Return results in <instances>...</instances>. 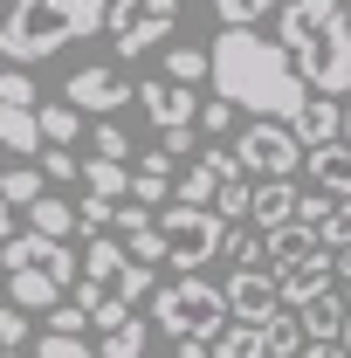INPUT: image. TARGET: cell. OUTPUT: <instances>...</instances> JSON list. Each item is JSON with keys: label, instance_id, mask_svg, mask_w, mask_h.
Masks as SVG:
<instances>
[{"label": "cell", "instance_id": "12", "mask_svg": "<svg viewBox=\"0 0 351 358\" xmlns=\"http://www.w3.org/2000/svg\"><path fill=\"white\" fill-rule=\"evenodd\" d=\"M282 221H296V179L289 173H268L248 186V227H282Z\"/></svg>", "mask_w": 351, "mask_h": 358}, {"label": "cell", "instance_id": "16", "mask_svg": "<svg viewBox=\"0 0 351 358\" xmlns=\"http://www.w3.org/2000/svg\"><path fill=\"white\" fill-rule=\"evenodd\" d=\"M282 124L303 138V145H324V138H338L345 110H338V96H324V90H317V96H303V103H296V110H289Z\"/></svg>", "mask_w": 351, "mask_h": 358}, {"label": "cell", "instance_id": "23", "mask_svg": "<svg viewBox=\"0 0 351 358\" xmlns=\"http://www.w3.org/2000/svg\"><path fill=\"white\" fill-rule=\"evenodd\" d=\"M214 186H220V173L207 166V159H193V173H179V179H173V200H193V207H214Z\"/></svg>", "mask_w": 351, "mask_h": 358}, {"label": "cell", "instance_id": "30", "mask_svg": "<svg viewBox=\"0 0 351 358\" xmlns=\"http://www.w3.org/2000/svg\"><path fill=\"white\" fill-rule=\"evenodd\" d=\"M28 345H35L42 358H76V352H83V331H62V324H48L42 338H28Z\"/></svg>", "mask_w": 351, "mask_h": 358}, {"label": "cell", "instance_id": "26", "mask_svg": "<svg viewBox=\"0 0 351 358\" xmlns=\"http://www.w3.org/2000/svg\"><path fill=\"white\" fill-rule=\"evenodd\" d=\"M131 200H145V207H166V200H173V173H159V166H138V173H131Z\"/></svg>", "mask_w": 351, "mask_h": 358}, {"label": "cell", "instance_id": "43", "mask_svg": "<svg viewBox=\"0 0 351 358\" xmlns=\"http://www.w3.org/2000/svg\"><path fill=\"white\" fill-rule=\"evenodd\" d=\"M0 7H7V0H0Z\"/></svg>", "mask_w": 351, "mask_h": 358}, {"label": "cell", "instance_id": "20", "mask_svg": "<svg viewBox=\"0 0 351 358\" xmlns=\"http://www.w3.org/2000/svg\"><path fill=\"white\" fill-rule=\"evenodd\" d=\"M35 117H42V145H76V131H83V110H76L69 96L35 103Z\"/></svg>", "mask_w": 351, "mask_h": 358}, {"label": "cell", "instance_id": "28", "mask_svg": "<svg viewBox=\"0 0 351 358\" xmlns=\"http://www.w3.org/2000/svg\"><path fill=\"white\" fill-rule=\"evenodd\" d=\"M166 76L173 83H207V48H173L166 55Z\"/></svg>", "mask_w": 351, "mask_h": 358}, {"label": "cell", "instance_id": "37", "mask_svg": "<svg viewBox=\"0 0 351 358\" xmlns=\"http://www.w3.org/2000/svg\"><path fill=\"white\" fill-rule=\"evenodd\" d=\"M35 166H42L48 179H76V152H69V145H48V152L35 159Z\"/></svg>", "mask_w": 351, "mask_h": 358}, {"label": "cell", "instance_id": "22", "mask_svg": "<svg viewBox=\"0 0 351 358\" xmlns=\"http://www.w3.org/2000/svg\"><path fill=\"white\" fill-rule=\"evenodd\" d=\"M0 193H7L14 207H28L35 193H48V173H42V166H28V159H21V166H7V173H0Z\"/></svg>", "mask_w": 351, "mask_h": 358}, {"label": "cell", "instance_id": "34", "mask_svg": "<svg viewBox=\"0 0 351 358\" xmlns=\"http://www.w3.org/2000/svg\"><path fill=\"white\" fill-rule=\"evenodd\" d=\"M89 152H96V159H124V152H131V138H124L117 124H110V117H103V124L89 131Z\"/></svg>", "mask_w": 351, "mask_h": 358}, {"label": "cell", "instance_id": "31", "mask_svg": "<svg viewBox=\"0 0 351 358\" xmlns=\"http://www.w3.org/2000/svg\"><path fill=\"white\" fill-rule=\"evenodd\" d=\"M21 345H28V310L0 296V352H21Z\"/></svg>", "mask_w": 351, "mask_h": 358}, {"label": "cell", "instance_id": "24", "mask_svg": "<svg viewBox=\"0 0 351 358\" xmlns=\"http://www.w3.org/2000/svg\"><path fill=\"white\" fill-rule=\"evenodd\" d=\"M214 214L220 221H248V173H227L214 186Z\"/></svg>", "mask_w": 351, "mask_h": 358}, {"label": "cell", "instance_id": "15", "mask_svg": "<svg viewBox=\"0 0 351 358\" xmlns=\"http://www.w3.org/2000/svg\"><path fill=\"white\" fill-rule=\"evenodd\" d=\"M7 303H21V310H28V317H42L48 303H62V282H55L48 268L21 262V268H7Z\"/></svg>", "mask_w": 351, "mask_h": 358}, {"label": "cell", "instance_id": "41", "mask_svg": "<svg viewBox=\"0 0 351 358\" xmlns=\"http://www.w3.org/2000/svg\"><path fill=\"white\" fill-rule=\"evenodd\" d=\"M338 138H345V145H351V110H345V124H338Z\"/></svg>", "mask_w": 351, "mask_h": 358}, {"label": "cell", "instance_id": "33", "mask_svg": "<svg viewBox=\"0 0 351 358\" xmlns=\"http://www.w3.org/2000/svg\"><path fill=\"white\" fill-rule=\"evenodd\" d=\"M282 0H214L220 21H262V14H275Z\"/></svg>", "mask_w": 351, "mask_h": 358}, {"label": "cell", "instance_id": "4", "mask_svg": "<svg viewBox=\"0 0 351 358\" xmlns=\"http://www.w3.org/2000/svg\"><path fill=\"white\" fill-rule=\"evenodd\" d=\"M152 324L173 338L179 352H207L214 345V331L227 324V296H220L214 282H200L193 268L179 275V282H166V289H152Z\"/></svg>", "mask_w": 351, "mask_h": 358}, {"label": "cell", "instance_id": "10", "mask_svg": "<svg viewBox=\"0 0 351 358\" xmlns=\"http://www.w3.org/2000/svg\"><path fill=\"white\" fill-rule=\"evenodd\" d=\"M296 324H303V352H338V324H345V289H331V282H317L303 303H296Z\"/></svg>", "mask_w": 351, "mask_h": 358}, {"label": "cell", "instance_id": "6", "mask_svg": "<svg viewBox=\"0 0 351 358\" xmlns=\"http://www.w3.org/2000/svg\"><path fill=\"white\" fill-rule=\"evenodd\" d=\"M103 28H110L117 55H145V48H159L179 28V0H110Z\"/></svg>", "mask_w": 351, "mask_h": 358}, {"label": "cell", "instance_id": "27", "mask_svg": "<svg viewBox=\"0 0 351 358\" xmlns=\"http://www.w3.org/2000/svg\"><path fill=\"white\" fill-rule=\"evenodd\" d=\"M110 289H117L124 303H138V296H152V262H131V255H124V268L110 275Z\"/></svg>", "mask_w": 351, "mask_h": 358}, {"label": "cell", "instance_id": "1", "mask_svg": "<svg viewBox=\"0 0 351 358\" xmlns=\"http://www.w3.org/2000/svg\"><path fill=\"white\" fill-rule=\"evenodd\" d=\"M207 76H214V90L234 110H248V117H289L310 96V83L296 76V62H289V48L262 42L255 21H227V28H220V42L207 48Z\"/></svg>", "mask_w": 351, "mask_h": 358}, {"label": "cell", "instance_id": "7", "mask_svg": "<svg viewBox=\"0 0 351 358\" xmlns=\"http://www.w3.org/2000/svg\"><path fill=\"white\" fill-rule=\"evenodd\" d=\"M234 159L248 179H268V173H296L303 166V138L289 131L282 117H248V131L234 138Z\"/></svg>", "mask_w": 351, "mask_h": 358}, {"label": "cell", "instance_id": "5", "mask_svg": "<svg viewBox=\"0 0 351 358\" xmlns=\"http://www.w3.org/2000/svg\"><path fill=\"white\" fill-rule=\"evenodd\" d=\"M220 214L214 207H193V200H173L166 214H159V234H166V262L173 268H200L220 255Z\"/></svg>", "mask_w": 351, "mask_h": 358}, {"label": "cell", "instance_id": "3", "mask_svg": "<svg viewBox=\"0 0 351 358\" xmlns=\"http://www.w3.org/2000/svg\"><path fill=\"white\" fill-rule=\"evenodd\" d=\"M110 0H7L0 7V55L7 62H48L69 42H89L103 28Z\"/></svg>", "mask_w": 351, "mask_h": 358}, {"label": "cell", "instance_id": "35", "mask_svg": "<svg viewBox=\"0 0 351 358\" xmlns=\"http://www.w3.org/2000/svg\"><path fill=\"white\" fill-rule=\"evenodd\" d=\"M124 241H131L138 262H166V234H159V221H145L138 234H124Z\"/></svg>", "mask_w": 351, "mask_h": 358}, {"label": "cell", "instance_id": "19", "mask_svg": "<svg viewBox=\"0 0 351 358\" xmlns=\"http://www.w3.org/2000/svg\"><path fill=\"white\" fill-rule=\"evenodd\" d=\"M76 173H83V193H103V200H124V193H131V173H124V159H96V152H89Z\"/></svg>", "mask_w": 351, "mask_h": 358}, {"label": "cell", "instance_id": "21", "mask_svg": "<svg viewBox=\"0 0 351 358\" xmlns=\"http://www.w3.org/2000/svg\"><path fill=\"white\" fill-rule=\"evenodd\" d=\"M28 227H42V234H55V241H69L76 207H69V200H55V193H35V200H28Z\"/></svg>", "mask_w": 351, "mask_h": 358}, {"label": "cell", "instance_id": "42", "mask_svg": "<svg viewBox=\"0 0 351 358\" xmlns=\"http://www.w3.org/2000/svg\"><path fill=\"white\" fill-rule=\"evenodd\" d=\"M0 296H7V268H0Z\"/></svg>", "mask_w": 351, "mask_h": 358}, {"label": "cell", "instance_id": "39", "mask_svg": "<svg viewBox=\"0 0 351 358\" xmlns=\"http://www.w3.org/2000/svg\"><path fill=\"white\" fill-rule=\"evenodd\" d=\"M338 352H351V303H345V324H338Z\"/></svg>", "mask_w": 351, "mask_h": 358}, {"label": "cell", "instance_id": "14", "mask_svg": "<svg viewBox=\"0 0 351 358\" xmlns=\"http://www.w3.org/2000/svg\"><path fill=\"white\" fill-rule=\"evenodd\" d=\"M317 282H331V248H324V241H317V248H303L296 262L275 268V289H282V303H303Z\"/></svg>", "mask_w": 351, "mask_h": 358}, {"label": "cell", "instance_id": "38", "mask_svg": "<svg viewBox=\"0 0 351 358\" xmlns=\"http://www.w3.org/2000/svg\"><path fill=\"white\" fill-rule=\"evenodd\" d=\"M7 234H14V200L0 193V241H7Z\"/></svg>", "mask_w": 351, "mask_h": 358}, {"label": "cell", "instance_id": "2", "mask_svg": "<svg viewBox=\"0 0 351 358\" xmlns=\"http://www.w3.org/2000/svg\"><path fill=\"white\" fill-rule=\"evenodd\" d=\"M282 35L275 42L289 48L296 76L324 96H345L351 90V14L345 0H282Z\"/></svg>", "mask_w": 351, "mask_h": 358}, {"label": "cell", "instance_id": "13", "mask_svg": "<svg viewBox=\"0 0 351 358\" xmlns=\"http://www.w3.org/2000/svg\"><path fill=\"white\" fill-rule=\"evenodd\" d=\"M303 173H310V186H324V193H351V145L345 138L303 145Z\"/></svg>", "mask_w": 351, "mask_h": 358}, {"label": "cell", "instance_id": "32", "mask_svg": "<svg viewBox=\"0 0 351 358\" xmlns=\"http://www.w3.org/2000/svg\"><path fill=\"white\" fill-rule=\"evenodd\" d=\"M110 214H117V200H103V193H83V200H76V227H83V234L110 227Z\"/></svg>", "mask_w": 351, "mask_h": 358}, {"label": "cell", "instance_id": "17", "mask_svg": "<svg viewBox=\"0 0 351 358\" xmlns=\"http://www.w3.org/2000/svg\"><path fill=\"white\" fill-rule=\"evenodd\" d=\"M0 152H42V117H35V103L0 96Z\"/></svg>", "mask_w": 351, "mask_h": 358}, {"label": "cell", "instance_id": "25", "mask_svg": "<svg viewBox=\"0 0 351 358\" xmlns=\"http://www.w3.org/2000/svg\"><path fill=\"white\" fill-rule=\"evenodd\" d=\"M145 345H152V331H145L138 317H124V324L103 331V352H110V358H131V352H145Z\"/></svg>", "mask_w": 351, "mask_h": 358}, {"label": "cell", "instance_id": "36", "mask_svg": "<svg viewBox=\"0 0 351 358\" xmlns=\"http://www.w3.org/2000/svg\"><path fill=\"white\" fill-rule=\"evenodd\" d=\"M0 96H14V103H35V96H42V90H35V76H28V62L0 69Z\"/></svg>", "mask_w": 351, "mask_h": 358}, {"label": "cell", "instance_id": "40", "mask_svg": "<svg viewBox=\"0 0 351 358\" xmlns=\"http://www.w3.org/2000/svg\"><path fill=\"white\" fill-rule=\"evenodd\" d=\"M338 221H345V227H351V193H338Z\"/></svg>", "mask_w": 351, "mask_h": 358}, {"label": "cell", "instance_id": "11", "mask_svg": "<svg viewBox=\"0 0 351 358\" xmlns=\"http://www.w3.org/2000/svg\"><path fill=\"white\" fill-rule=\"evenodd\" d=\"M131 96H138V110H145L159 131H173V124H193V110H200V103H193V83H173V76H145Z\"/></svg>", "mask_w": 351, "mask_h": 358}, {"label": "cell", "instance_id": "18", "mask_svg": "<svg viewBox=\"0 0 351 358\" xmlns=\"http://www.w3.org/2000/svg\"><path fill=\"white\" fill-rule=\"evenodd\" d=\"M117 268H124V241H110V234L96 227V234L83 241V262H76V275H83V282H103V289H110V275H117Z\"/></svg>", "mask_w": 351, "mask_h": 358}, {"label": "cell", "instance_id": "29", "mask_svg": "<svg viewBox=\"0 0 351 358\" xmlns=\"http://www.w3.org/2000/svg\"><path fill=\"white\" fill-rule=\"evenodd\" d=\"M193 124H200V131L207 138H220V131H234V103H227V96H207V103H200V110H193Z\"/></svg>", "mask_w": 351, "mask_h": 358}, {"label": "cell", "instance_id": "9", "mask_svg": "<svg viewBox=\"0 0 351 358\" xmlns=\"http://www.w3.org/2000/svg\"><path fill=\"white\" fill-rule=\"evenodd\" d=\"M62 96H69L76 110H89V117H110L117 103H131V83H124L117 69H103V62H83V69L62 83Z\"/></svg>", "mask_w": 351, "mask_h": 358}, {"label": "cell", "instance_id": "8", "mask_svg": "<svg viewBox=\"0 0 351 358\" xmlns=\"http://www.w3.org/2000/svg\"><path fill=\"white\" fill-rule=\"evenodd\" d=\"M220 296H227V317H241V324H268V317L282 310V289H275V268H234L227 282H220Z\"/></svg>", "mask_w": 351, "mask_h": 358}]
</instances>
